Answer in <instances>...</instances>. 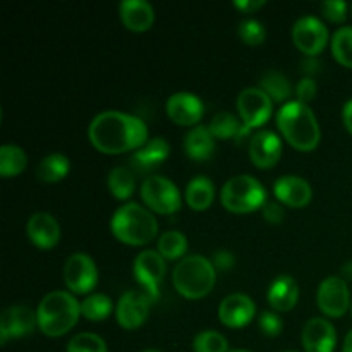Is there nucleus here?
I'll list each match as a JSON object with an SVG mask.
<instances>
[{
	"label": "nucleus",
	"mask_w": 352,
	"mask_h": 352,
	"mask_svg": "<svg viewBox=\"0 0 352 352\" xmlns=\"http://www.w3.org/2000/svg\"><path fill=\"white\" fill-rule=\"evenodd\" d=\"M88 136L98 151L119 155L140 150L148 141V129L140 117L119 110H107L91 120Z\"/></svg>",
	"instance_id": "1"
},
{
	"label": "nucleus",
	"mask_w": 352,
	"mask_h": 352,
	"mask_svg": "<svg viewBox=\"0 0 352 352\" xmlns=\"http://www.w3.org/2000/svg\"><path fill=\"white\" fill-rule=\"evenodd\" d=\"M277 126L287 143L299 151L315 150L322 138L315 112L299 100L284 103L277 112Z\"/></svg>",
	"instance_id": "2"
},
{
	"label": "nucleus",
	"mask_w": 352,
	"mask_h": 352,
	"mask_svg": "<svg viewBox=\"0 0 352 352\" xmlns=\"http://www.w3.org/2000/svg\"><path fill=\"white\" fill-rule=\"evenodd\" d=\"M38 327L48 337H60L78 323L81 302L65 291H55L45 296L36 309Z\"/></svg>",
	"instance_id": "3"
},
{
	"label": "nucleus",
	"mask_w": 352,
	"mask_h": 352,
	"mask_svg": "<svg viewBox=\"0 0 352 352\" xmlns=\"http://www.w3.org/2000/svg\"><path fill=\"white\" fill-rule=\"evenodd\" d=\"M110 229L120 243L144 246L157 236L158 223L150 210L138 203H127L113 213Z\"/></svg>",
	"instance_id": "4"
},
{
	"label": "nucleus",
	"mask_w": 352,
	"mask_h": 352,
	"mask_svg": "<svg viewBox=\"0 0 352 352\" xmlns=\"http://www.w3.org/2000/svg\"><path fill=\"white\" fill-rule=\"evenodd\" d=\"M215 265L201 254L186 256L175 265L172 282L175 291L188 299H201L215 287Z\"/></svg>",
	"instance_id": "5"
},
{
	"label": "nucleus",
	"mask_w": 352,
	"mask_h": 352,
	"mask_svg": "<svg viewBox=\"0 0 352 352\" xmlns=\"http://www.w3.org/2000/svg\"><path fill=\"white\" fill-rule=\"evenodd\" d=\"M223 208L232 213H251L263 208L267 203V191L263 184L253 175H236L223 184L222 195Z\"/></svg>",
	"instance_id": "6"
},
{
	"label": "nucleus",
	"mask_w": 352,
	"mask_h": 352,
	"mask_svg": "<svg viewBox=\"0 0 352 352\" xmlns=\"http://www.w3.org/2000/svg\"><path fill=\"white\" fill-rule=\"evenodd\" d=\"M141 198L144 205L162 215H172L181 210V192L170 179L151 175L141 184Z\"/></svg>",
	"instance_id": "7"
},
{
	"label": "nucleus",
	"mask_w": 352,
	"mask_h": 352,
	"mask_svg": "<svg viewBox=\"0 0 352 352\" xmlns=\"http://www.w3.org/2000/svg\"><path fill=\"white\" fill-rule=\"evenodd\" d=\"M155 301L157 298L144 289H131L124 292L116 308L119 325L126 330H134L143 325Z\"/></svg>",
	"instance_id": "8"
},
{
	"label": "nucleus",
	"mask_w": 352,
	"mask_h": 352,
	"mask_svg": "<svg viewBox=\"0 0 352 352\" xmlns=\"http://www.w3.org/2000/svg\"><path fill=\"white\" fill-rule=\"evenodd\" d=\"M237 110L248 131L268 122L274 110V100L261 88H246L237 96Z\"/></svg>",
	"instance_id": "9"
},
{
	"label": "nucleus",
	"mask_w": 352,
	"mask_h": 352,
	"mask_svg": "<svg viewBox=\"0 0 352 352\" xmlns=\"http://www.w3.org/2000/svg\"><path fill=\"white\" fill-rule=\"evenodd\" d=\"M292 40L302 54L308 57H316L325 50L329 43V30L318 17H299L292 26Z\"/></svg>",
	"instance_id": "10"
},
{
	"label": "nucleus",
	"mask_w": 352,
	"mask_h": 352,
	"mask_svg": "<svg viewBox=\"0 0 352 352\" xmlns=\"http://www.w3.org/2000/svg\"><path fill=\"white\" fill-rule=\"evenodd\" d=\"M64 282L74 294H88L98 284V270L91 256L76 253L67 258L64 267Z\"/></svg>",
	"instance_id": "11"
},
{
	"label": "nucleus",
	"mask_w": 352,
	"mask_h": 352,
	"mask_svg": "<svg viewBox=\"0 0 352 352\" xmlns=\"http://www.w3.org/2000/svg\"><path fill=\"white\" fill-rule=\"evenodd\" d=\"M316 302L323 315L330 318H340L349 309L351 296L347 289V282L342 277H327L320 284Z\"/></svg>",
	"instance_id": "12"
},
{
	"label": "nucleus",
	"mask_w": 352,
	"mask_h": 352,
	"mask_svg": "<svg viewBox=\"0 0 352 352\" xmlns=\"http://www.w3.org/2000/svg\"><path fill=\"white\" fill-rule=\"evenodd\" d=\"M167 272L165 258L158 251L144 250L134 260V277L140 282L141 289L158 298V287Z\"/></svg>",
	"instance_id": "13"
},
{
	"label": "nucleus",
	"mask_w": 352,
	"mask_h": 352,
	"mask_svg": "<svg viewBox=\"0 0 352 352\" xmlns=\"http://www.w3.org/2000/svg\"><path fill=\"white\" fill-rule=\"evenodd\" d=\"M38 327V316L31 308L16 305L7 308L0 318V344L6 346L9 339L30 336Z\"/></svg>",
	"instance_id": "14"
},
{
	"label": "nucleus",
	"mask_w": 352,
	"mask_h": 352,
	"mask_svg": "<svg viewBox=\"0 0 352 352\" xmlns=\"http://www.w3.org/2000/svg\"><path fill=\"white\" fill-rule=\"evenodd\" d=\"M256 315V306L254 301L246 294H230L220 302L219 318L229 329H243Z\"/></svg>",
	"instance_id": "15"
},
{
	"label": "nucleus",
	"mask_w": 352,
	"mask_h": 352,
	"mask_svg": "<svg viewBox=\"0 0 352 352\" xmlns=\"http://www.w3.org/2000/svg\"><path fill=\"white\" fill-rule=\"evenodd\" d=\"M165 109H167L168 117L179 126H195L201 120L203 112H205L201 100L195 93L188 91H179L168 96Z\"/></svg>",
	"instance_id": "16"
},
{
	"label": "nucleus",
	"mask_w": 352,
	"mask_h": 352,
	"mask_svg": "<svg viewBox=\"0 0 352 352\" xmlns=\"http://www.w3.org/2000/svg\"><path fill=\"white\" fill-rule=\"evenodd\" d=\"M282 155V141L272 131H258L250 140V158L258 168H272Z\"/></svg>",
	"instance_id": "17"
},
{
	"label": "nucleus",
	"mask_w": 352,
	"mask_h": 352,
	"mask_svg": "<svg viewBox=\"0 0 352 352\" xmlns=\"http://www.w3.org/2000/svg\"><path fill=\"white\" fill-rule=\"evenodd\" d=\"M274 192L277 199L291 208H305L313 198L311 186L306 179L299 175H282L274 184Z\"/></svg>",
	"instance_id": "18"
},
{
	"label": "nucleus",
	"mask_w": 352,
	"mask_h": 352,
	"mask_svg": "<svg viewBox=\"0 0 352 352\" xmlns=\"http://www.w3.org/2000/svg\"><path fill=\"white\" fill-rule=\"evenodd\" d=\"M306 352H333L337 333L332 323L325 318H311L301 333Z\"/></svg>",
	"instance_id": "19"
},
{
	"label": "nucleus",
	"mask_w": 352,
	"mask_h": 352,
	"mask_svg": "<svg viewBox=\"0 0 352 352\" xmlns=\"http://www.w3.org/2000/svg\"><path fill=\"white\" fill-rule=\"evenodd\" d=\"M28 237L40 250H52L60 239V227L50 213L38 212L28 220Z\"/></svg>",
	"instance_id": "20"
},
{
	"label": "nucleus",
	"mask_w": 352,
	"mask_h": 352,
	"mask_svg": "<svg viewBox=\"0 0 352 352\" xmlns=\"http://www.w3.org/2000/svg\"><path fill=\"white\" fill-rule=\"evenodd\" d=\"M119 14L124 26L136 33L150 30L155 21V9L146 0H122Z\"/></svg>",
	"instance_id": "21"
},
{
	"label": "nucleus",
	"mask_w": 352,
	"mask_h": 352,
	"mask_svg": "<svg viewBox=\"0 0 352 352\" xmlns=\"http://www.w3.org/2000/svg\"><path fill=\"white\" fill-rule=\"evenodd\" d=\"M168 153H170V144L164 138H151L140 150L134 151L131 162H133L134 170L148 172L167 160Z\"/></svg>",
	"instance_id": "22"
},
{
	"label": "nucleus",
	"mask_w": 352,
	"mask_h": 352,
	"mask_svg": "<svg viewBox=\"0 0 352 352\" xmlns=\"http://www.w3.org/2000/svg\"><path fill=\"white\" fill-rule=\"evenodd\" d=\"M299 299V285L291 275H280L268 289V302L275 311H291Z\"/></svg>",
	"instance_id": "23"
},
{
	"label": "nucleus",
	"mask_w": 352,
	"mask_h": 352,
	"mask_svg": "<svg viewBox=\"0 0 352 352\" xmlns=\"http://www.w3.org/2000/svg\"><path fill=\"white\" fill-rule=\"evenodd\" d=\"M184 151L191 160H208L215 151V138L205 126H196L186 134Z\"/></svg>",
	"instance_id": "24"
},
{
	"label": "nucleus",
	"mask_w": 352,
	"mask_h": 352,
	"mask_svg": "<svg viewBox=\"0 0 352 352\" xmlns=\"http://www.w3.org/2000/svg\"><path fill=\"white\" fill-rule=\"evenodd\" d=\"M215 198V186L206 175H198L192 179L186 189V201L196 212L210 208Z\"/></svg>",
	"instance_id": "25"
},
{
	"label": "nucleus",
	"mask_w": 352,
	"mask_h": 352,
	"mask_svg": "<svg viewBox=\"0 0 352 352\" xmlns=\"http://www.w3.org/2000/svg\"><path fill=\"white\" fill-rule=\"evenodd\" d=\"M69 168H71V162H69V158L65 155L52 153L38 164L36 177L41 182L52 184V182L62 181L69 174Z\"/></svg>",
	"instance_id": "26"
},
{
	"label": "nucleus",
	"mask_w": 352,
	"mask_h": 352,
	"mask_svg": "<svg viewBox=\"0 0 352 352\" xmlns=\"http://www.w3.org/2000/svg\"><path fill=\"white\" fill-rule=\"evenodd\" d=\"M28 157L17 144H3L0 148V174L2 177H12L26 168Z\"/></svg>",
	"instance_id": "27"
},
{
	"label": "nucleus",
	"mask_w": 352,
	"mask_h": 352,
	"mask_svg": "<svg viewBox=\"0 0 352 352\" xmlns=\"http://www.w3.org/2000/svg\"><path fill=\"white\" fill-rule=\"evenodd\" d=\"M260 88L263 89L274 102H285L292 93L291 82L287 81V78H285L282 72L275 71V69H270V71H267L261 76Z\"/></svg>",
	"instance_id": "28"
},
{
	"label": "nucleus",
	"mask_w": 352,
	"mask_h": 352,
	"mask_svg": "<svg viewBox=\"0 0 352 352\" xmlns=\"http://www.w3.org/2000/svg\"><path fill=\"white\" fill-rule=\"evenodd\" d=\"M243 127L244 124H241L239 119L234 113L220 112L210 120L208 131L217 140H230V138H237L239 140L241 133H243Z\"/></svg>",
	"instance_id": "29"
},
{
	"label": "nucleus",
	"mask_w": 352,
	"mask_h": 352,
	"mask_svg": "<svg viewBox=\"0 0 352 352\" xmlns=\"http://www.w3.org/2000/svg\"><path fill=\"white\" fill-rule=\"evenodd\" d=\"M107 184H109L110 192L117 199H127L133 196L134 189H136V179L127 167H116L110 170Z\"/></svg>",
	"instance_id": "30"
},
{
	"label": "nucleus",
	"mask_w": 352,
	"mask_h": 352,
	"mask_svg": "<svg viewBox=\"0 0 352 352\" xmlns=\"http://www.w3.org/2000/svg\"><path fill=\"white\" fill-rule=\"evenodd\" d=\"M188 251V239L179 230H168L158 239V253L165 260H179Z\"/></svg>",
	"instance_id": "31"
},
{
	"label": "nucleus",
	"mask_w": 352,
	"mask_h": 352,
	"mask_svg": "<svg viewBox=\"0 0 352 352\" xmlns=\"http://www.w3.org/2000/svg\"><path fill=\"white\" fill-rule=\"evenodd\" d=\"M112 313V299L105 294H91L81 302V315L89 322H103Z\"/></svg>",
	"instance_id": "32"
},
{
	"label": "nucleus",
	"mask_w": 352,
	"mask_h": 352,
	"mask_svg": "<svg viewBox=\"0 0 352 352\" xmlns=\"http://www.w3.org/2000/svg\"><path fill=\"white\" fill-rule=\"evenodd\" d=\"M332 54L337 62L352 69V28L344 26L332 36Z\"/></svg>",
	"instance_id": "33"
},
{
	"label": "nucleus",
	"mask_w": 352,
	"mask_h": 352,
	"mask_svg": "<svg viewBox=\"0 0 352 352\" xmlns=\"http://www.w3.org/2000/svg\"><path fill=\"white\" fill-rule=\"evenodd\" d=\"M192 349L195 352H227L229 344L222 333L215 330H203L192 340Z\"/></svg>",
	"instance_id": "34"
},
{
	"label": "nucleus",
	"mask_w": 352,
	"mask_h": 352,
	"mask_svg": "<svg viewBox=\"0 0 352 352\" xmlns=\"http://www.w3.org/2000/svg\"><path fill=\"white\" fill-rule=\"evenodd\" d=\"M67 352H107V344L96 333L82 332L69 340Z\"/></svg>",
	"instance_id": "35"
},
{
	"label": "nucleus",
	"mask_w": 352,
	"mask_h": 352,
	"mask_svg": "<svg viewBox=\"0 0 352 352\" xmlns=\"http://www.w3.org/2000/svg\"><path fill=\"white\" fill-rule=\"evenodd\" d=\"M239 36L246 45H261L267 38L265 26L256 19H246L239 24Z\"/></svg>",
	"instance_id": "36"
},
{
	"label": "nucleus",
	"mask_w": 352,
	"mask_h": 352,
	"mask_svg": "<svg viewBox=\"0 0 352 352\" xmlns=\"http://www.w3.org/2000/svg\"><path fill=\"white\" fill-rule=\"evenodd\" d=\"M258 325H260L261 332L268 337H277L280 336L284 323H282L280 316L274 311H263L258 318Z\"/></svg>",
	"instance_id": "37"
},
{
	"label": "nucleus",
	"mask_w": 352,
	"mask_h": 352,
	"mask_svg": "<svg viewBox=\"0 0 352 352\" xmlns=\"http://www.w3.org/2000/svg\"><path fill=\"white\" fill-rule=\"evenodd\" d=\"M322 14L332 23H342L347 16V3L344 0H327L322 3Z\"/></svg>",
	"instance_id": "38"
},
{
	"label": "nucleus",
	"mask_w": 352,
	"mask_h": 352,
	"mask_svg": "<svg viewBox=\"0 0 352 352\" xmlns=\"http://www.w3.org/2000/svg\"><path fill=\"white\" fill-rule=\"evenodd\" d=\"M316 91H318V86H316L313 78H302L298 82V86H296V96H298L299 102L306 103V105H308V102H311L315 98Z\"/></svg>",
	"instance_id": "39"
},
{
	"label": "nucleus",
	"mask_w": 352,
	"mask_h": 352,
	"mask_svg": "<svg viewBox=\"0 0 352 352\" xmlns=\"http://www.w3.org/2000/svg\"><path fill=\"white\" fill-rule=\"evenodd\" d=\"M284 208H282L280 203H274V201H267L263 206V217L268 220L270 223H280L284 220Z\"/></svg>",
	"instance_id": "40"
},
{
	"label": "nucleus",
	"mask_w": 352,
	"mask_h": 352,
	"mask_svg": "<svg viewBox=\"0 0 352 352\" xmlns=\"http://www.w3.org/2000/svg\"><path fill=\"white\" fill-rule=\"evenodd\" d=\"M213 261H215V267L220 268V270H229V268L234 267V263H236V258H234L232 253H229V251H219V253H215V256H213Z\"/></svg>",
	"instance_id": "41"
},
{
	"label": "nucleus",
	"mask_w": 352,
	"mask_h": 352,
	"mask_svg": "<svg viewBox=\"0 0 352 352\" xmlns=\"http://www.w3.org/2000/svg\"><path fill=\"white\" fill-rule=\"evenodd\" d=\"M301 71L305 74H308V78H311L313 74H318L322 71V62L316 57H308L301 62Z\"/></svg>",
	"instance_id": "42"
},
{
	"label": "nucleus",
	"mask_w": 352,
	"mask_h": 352,
	"mask_svg": "<svg viewBox=\"0 0 352 352\" xmlns=\"http://www.w3.org/2000/svg\"><path fill=\"white\" fill-rule=\"evenodd\" d=\"M265 0H236L234 2V6L237 7V9H241L243 12H254V10L261 9V7L265 6Z\"/></svg>",
	"instance_id": "43"
},
{
	"label": "nucleus",
	"mask_w": 352,
	"mask_h": 352,
	"mask_svg": "<svg viewBox=\"0 0 352 352\" xmlns=\"http://www.w3.org/2000/svg\"><path fill=\"white\" fill-rule=\"evenodd\" d=\"M342 119H344V124H346V129L352 134V98L346 103V105H344Z\"/></svg>",
	"instance_id": "44"
},
{
	"label": "nucleus",
	"mask_w": 352,
	"mask_h": 352,
	"mask_svg": "<svg viewBox=\"0 0 352 352\" xmlns=\"http://www.w3.org/2000/svg\"><path fill=\"white\" fill-rule=\"evenodd\" d=\"M342 275H344V280H352V260L351 261H347L346 265H344L342 267Z\"/></svg>",
	"instance_id": "45"
},
{
	"label": "nucleus",
	"mask_w": 352,
	"mask_h": 352,
	"mask_svg": "<svg viewBox=\"0 0 352 352\" xmlns=\"http://www.w3.org/2000/svg\"><path fill=\"white\" fill-rule=\"evenodd\" d=\"M342 352H352V330L346 336V340H344V349Z\"/></svg>",
	"instance_id": "46"
},
{
	"label": "nucleus",
	"mask_w": 352,
	"mask_h": 352,
	"mask_svg": "<svg viewBox=\"0 0 352 352\" xmlns=\"http://www.w3.org/2000/svg\"><path fill=\"white\" fill-rule=\"evenodd\" d=\"M230 352H250V351H246V349H236V351H230Z\"/></svg>",
	"instance_id": "47"
},
{
	"label": "nucleus",
	"mask_w": 352,
	"mask_h": 352,
	"mask_svg": "<svg viewBox=\"0 0 352 352\" xmlns=\"http://www.w3.org/2000/svg\"><path fill=\"white\" fill-rule=\"evenodd\" d=\"M143 352H160V351H157V349H148V351H143Z\"/></svg>",
	"instance_id": "48"
},
{
	"label": "nucleus",
	"mask_w": 352,
	"mask_h": 352,
	"mask_svg": "<svg viewBox=\"0 0 352 352\" xmlns=\"http://www.w3.org/2000/svg\"><path fill=\"white\" fill-rule=\"evenodd\" d=\"M285 352H294V351H285Z\"/></svg>",
	"instance_id": "49"
},
{
	"label": "nucleus",
	"mask_w": 352,
	"mask_h": 352,
	"mask_svg": "<svg viewBox=\"0 0 352 352\" xmlns=\"http://www.w3.org/2000/svg\"><path fill=\"white\" fill-rule=\"evenodd\" d=\"M351 12H352V6H351Z\"/></svg>",
	"instance_id": "50"
},
{
	"label": "nucleus",
	"mask_w": 352,
	"mask_h": 352,
	"mask_svg": "<svg viewBox=\"0 0 352 352\" xmlns=\"http://www.w3.org/2000/svg\"><path fill=\"white\" fill-rule=\"evenodd\" d=\"M351 311H352V308H351Z\"/></svg>",
	"instance_id": "51"
}]
</instances>
